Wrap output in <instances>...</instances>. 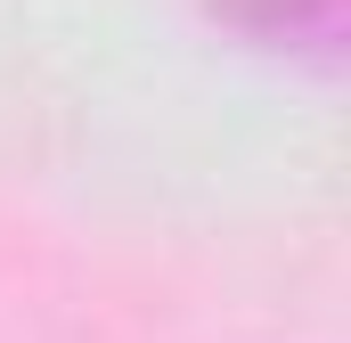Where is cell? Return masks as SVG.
Segmentation results:
<instances>
[{"instance_id": "1", "label": "cell", "mask_w": 351, "mask_h": 343, "mask_svg": "<svg viewBox=\"0 0 351 343\" xmlns=\"http://www.w3.org/2000/svg\"><path fill=\"white\" fill-rule=\"evenodd\" d=\"M229 16L262 41H294V49L335 41V0H229Z\"/></svg>"}]
</instances>
